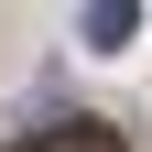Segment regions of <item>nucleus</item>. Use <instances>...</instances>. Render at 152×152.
Returning <instances> with one entry per match:
<instances>
[{
	"instance_id": "f257e3e1",
	"label": "nucleus",
	"mask_w": 152,
	"mask_h": 152,
	"mask_svg": "<svg viewBox=\"0 0 152 152\" xmlns=\"http://www.w3.org/2000/svg\"><path fill=\"white\" fill-rule=\"evenodd\" d=\"M141 33V0H87V54H120Z\"/></svg>"
},
{
	"instance_id": "f03ea898",
	"label": "nucleus",
	"mask_w": 152,
	"mask_h": 152,
	"mask_svg": "<svg viewBox=\"0 0 152 152\" xmlns=\"http://www.w3.org/2000/svg\"><path fill=\"white\" fill-rule=\"evenodd\" d=\"M22 152H120V130H98V120H76V130H44V141H22Z\"/></svg>"
}]
</instances>
